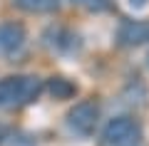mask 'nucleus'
<instances>
[{
  "instance_id": "13",
  "label": "nucleus",
  "mask_w": 149,
  "mask_h": 146,
  "mask_svg": "<svg viewBox=\"0 0 149 146\" xmlns=\"http://www.w3.org/2000/svg\"><path fill=\"white\" fill-rule=\"evenodd\" d=\"M147 60H149V57H147Z\"/></svg>"
},
{
  "instance_id": "10",
  "label": "nucleus",
  "mask_w": 149,
  "mask_h": 146,
  "mask_svg": "<svg viewBox=\"0 0 149 146\" xmlns=\"http://www.w3.org/2000/svg\"><path fill=\"white\" fill-rule=\"evenodd\" d=\"M129 5L139 10V8H147V0H129Z\"/></svg>"
},
{
  "instance_id": "7",
  "label": "nucleus",
  "mask_w": 149,
  "mask_h": 146,
  "mask_svg": "<svg viewBox=\"0 0 149 146\" xmlns=\"http://www.w3.org/2000/svg\"><path fill=\"white\" fill-rule=\"evenodd\" d=\"M13 5L22 12H32V15H45V12H55L60 8V0H13Z\"/></svg>"
},
{
  "instance_id": "11",
  "label": "nucleus",
  "mask_w": 149,
  "mask_h": 146,
  "mask_svg": "<svg viewBox=\"0 0 149 146\" xmlns=\"http://www.w3.org/2000/svg\"><path fill=\"white\" fill-rule=\"evenodd\" d=\"M5 136H8V126H5V124H0V144L5 141Z\"/></svg>"
},
{
  "instance_id": "8",
  "label": "nucleus",
  "mask_w": 149,
  "mask_h": 146,
  "mask_svg": "<svg viewBox=\"0 0 149 146\" xmlns=\"http://www.w3.org/2000/svg\"><path fill=\"white\" fill-rule=\"evenodd\" d=\"M47 89H50V94H52L55 99H70V97L77 94V87L65 77H52L50 84H47Z\"/></svg>"
},
{
  "instance_id": "6",
  "label": "nucleus",
  "mask_w": 149,
  "mask_h": 146,
  "mask_svg": "<svg viewBox=\"0 0 149 146\" xmlns=\"http://www.w3.org/2000/svg\"><path fill=\"white\" fill-rule=\"evenodd\" d=\"M45 35L55 37V40H45V42H47V47L57 50V52H72V50H77V45H80V42H77V35L62 30V27H50Z\"/></svg>"
},
{
  "instance_id": "1",
  "label": "nucleus",
  "mask_w": 149,
  "mask_h": 146,
  "mask_svg": "<svg viewBox=\"0 0 149 146\" xmlns=\"http://www.w3.org/2000/svg\"><path fill=\"white\" fill-rule=\"evenodd\" d=\"M45 84L35 74H10L0 79V109H20L42 94Z\"/></svg>"
},
{
  "instance_id": "5",
  "label": "nucleus",
  "mask_w": 149,
  "mask_h": 146,
  "mask_svg": "<svg viewBox=\"0 0 149 146\" xmlns=\"http://www.w3.org/2000/svg\"><path fill=\"white\" fill-rule=\"evenodd\" d=\"M117 42L122 47H139L149 42V22L147 20H124L117 30Z\"/></svg>"
},
{
  "instance_id": "12",
  "label": "nucleus",
  "mask_w": 149,
  "mask_h": 146,
  "mask_svg": "<svg viewBox=\"0 0 149 146\" xmlns=\"http://www.w3.org/2000/svg\"><path fill=\"white\" fill-rule=\"evenodd\" d=\"M129 146H142V144H139V141H137V144H129Z\"/></svg>"
},
{
  "instance_id": "2",
  "label": "nucleus",
  "mask_w": 149,
  "mask_h": 146,
  "mask_svg": "<svg viewBox=\"0 0 149 146\" xmlns=\"http://www.w3.org/2000/svg\"><path fill=\"white\" fill-rule=\"evenodd\" d=\"M139 136H142V126L132 116H114L104 124L100 144L102 146H129V144H137Z\"/></svg>"
},
{
  "instance_id": "4",
  "label": "nucleus",
  "mask_w": 149,
  "mask_h": 146,
  "mask_svg": "<svg viewBox=\"0 0 149 146\" xmlns=\"http://www.w3.org/2000/svg\"><path fill=\"white\" fill-rule=\"evenodd\" d=\"M25 42L27 32L20 22H0V55L13 57V55L22 52Z\"/></svg>"
},
{
  "instance_id": "9",
  "label": "nucleus",
  "mask_w": 149,
  "mask_h": 146,
  "mask_svg": "<svg viewBox=\"0 0 149 146\" xmlns=\"http://www.w3.org/2000/svg\"><path fill=\"white\" fill-rule=\"evenodd\" d=\"M72 5L82 8V10H90V12H102L112 5V0H72Z\"/></svg>"
},
{
  "instance_id": "3",
  "label": "nucleus",
  "mask_w": 149,
  "mask_h": 146,
  "mask_svg": "<svg viewBox=\"0 0 149 146\" xmlns=\"http://www.w3.org/2000/svg\"><path fill=\"white\" fill-rule=\"evenodd\" d=\"M97 124H100V107L92 99L80 102V104H74L67 111V129L74 136H82V139L92 136L95 129H97Z\"/></svg>"
}]
</instances>
